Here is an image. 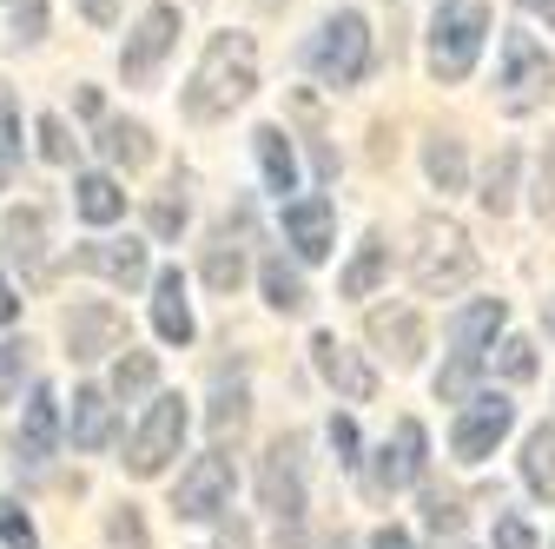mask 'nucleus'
Returning a JSON list of instances; mask_svg holds the SVG:
<instances>
[{
	"instance_id": "1",
	"label": "nucleus",
	"mask_w": 555,
	"mask_h": 549,
	"mask_svg": "<svg viewBox=\"0 0 555 549\" xmlns=\"http://www.w3.org/2000/svg\"><path fill=\"white\" fill-rule=\"evenodd\" d=\"M251 87H258L251 34H212L205 53H198V66H192V80H185V93H179V106H185V119L205 126V119H225L232 106H245Z\"/></svg>"
},
{
	"instance_id": "2",
	"label": "nucleus",
	"mask_w": 555,
	"mask_h": 549,
	"mask_svg": "<svg viewBox=\"0 0 555 549\" xmlns=\"http://www.w3.org/2000/svg\"><path fill=\"white\" fill-rule=\"evenodd\" d=\"M410 279L416 292H430V298H450L476 279V245L456 219L430 213V219H416V245H410Z\"/></svg>"
},
{
	"instance_id": "3",
	"label": "nucleus",
	"mask_w": 555,
	"mask_h": 549,
	"mask_svg": "<svg viewBox=\"0 0 555 549\" xmlns=\"http://www.w3.org/2000/svg\"><path fill=\"white\" fill-rule=\"evenodd\" d=\"M482 40H490V0H437V14H430V74L443 87L469 80Z\"/></svg>"
},
{
	"instance_id": "4",
	"label": "nucleus",
	"mask_w": 555,
	"mask_h": 549,
	"mask_svg": "<svg viewBox=\"0 0 555 549\" xmlns=\"http://www.w3.org/2000/svg\"><path fill=\"white\" fill-rule=\"evenodd\" d=\"M305 60H311V74L324 80V87H358L364 74H371V21L364 14H331L324 27H318V40L305 47Z\"/></svg>"
},
{
	"instance_id": "5",
	"label": "nucleus",
	"mask_w": 555,
	"mask_h": 549,
	"mask_svg": "<svg viewBox=\"0 0 555 549\" xmlns=\"http://www.w3.org/2000/svg\"><path fill=\"white\" fill-rule=\"evenodd\" d=\"M503 106L509 113H535L548 93H555V60H548V47L535 40V34H503Z\"/></svg>"
},
{
	"instance_id": "6",
	"label": "nucleus",
	"mask_w": 555,
	"mask_h": 549,
	"mask_svg": "<svg viewBox=\"0 0 555 549\" xmlns=\"http://www.w3.org/2000/svg\"><path fill=\"white\" fill-rule=\"evenodd\" d=\"M179 444H185V404H179V397H153L146 424H139V437L126 444L132 476H159V470L179 457Z\"/></svg>"
},
{
	"instance_id": "7",
	"label": "nucleus",
	"mask_w": 555,
	"mask_h": 549,
	"mask_svg": "<svg viewBox=\"0 0 555 549\" xmlns=\"http://www.w3.org/2000/svg\"><path fill=\"white\" fill-rule=\"evenodd\" d=\"M225 503H232V457H225V450H205V457L179 476L172 510L192 516V523H205V516H219Z\"/></svg>"
},
{
	"instance_id": "8",
	"label": "nucleus",
	"mask_w": 555,
	"mask_h": 549,
	"mask_svg": "<svg viewBox=\"0 0 555 549\" xmlns=\"http://www.w3.org/2000/svg\"><path fill=\"white\" fill-rule=\"evenodd\" d=\"M172 40H179V8H146V21H139V27L126 34L119 74H126L132 87H146V80L159 74V60L172 53Z\"/></svg>"
},
{
	"instance_id": "9",
	"label": "nucleus",
	"mask_w": 555,
	"mask_h": 549,
	"mask_svg": "<svg viewBox=\"0 0 555 549\" xmlns=\"http://www.w3.org/2000/svg\"><path fill=\"white\" fill-rule=\"evenodd\" d=\"M298 457H305V444H298V437H278V444L264 450V470H258L264 510H278V523H298V510H305V476H298Z\"/></svg>"
},
{
	"instance_id": "10",
	"label": "nucleus",
	"mask_w": 555,
	"mask_h": 549,
	"mask_svg": "<svg viewBox=\"0 0 555 549\" xmlns=\"http://www.w3.org/2000/svg\"><path fill=\"white\" fill-rule=\"evenodd\" d=\"M516 424V404L509 397H476L469 410H463V418H456V431H450V444H456V457L463 463H482V457H490L496 444H503V431Z\"/></svg>"
},
{
	"instance_id": "11",
	"label": "nucleus",
	"mask_w": 555,
	"mask_h": 549,
	"mask_svg": "<svg viewBox=\"0 0 555 549\" xmlns=\"http://www.w3.org/2000/svg\"><path fill=\"white\" fill-rule=\"evenodd\" d=\"M430 444H424V424H416V418H403L397 424V444H384L377 450V470H371V490L377 497H390V490H403V484H416V476H424V457Z\"/></svg>"
},
{
	"instance_id": "12",
	"label": "nucleus",
	"mask_w": 555,
	"mask_h": 549,
	"mask_svg": "<svg viewBox=\"0 0 555 549\" xmlns=\"http://www.w3.org/2000/svg\"><path fill=\"white\" fill-rule=\"evenodd\" d=\"M126 345V318L113 305H74L66 311V352L74 358H106Z\"/></svg>"
},
{
	"instance_id": "13",
	"label": "nucleus",
	"mask_w": 555,
	"mask_h": 549,
	"mask_svg": "<svg viewBox=\"0 0 555 549\" xmlns=\"http://www.w3.org/2000/svg\"><path fill=\"white\" fill-rule=\"evenodd\" d=\"M311 358H318V371H324V384H337V397L344 404H364L371 391H377V378H371V365L351 352V345H337L331 331H318L311 337Z\"/></svg>"
},
{
	"instance_id": "14",
	"label": "nucleus",
	"mask_w": 555,
	"mask_h": 549,
	"mask_svg": "<svg viewBox=\"0 0 555 549\" xmlns=\"http://www.w3.org/2000/svg\"><path fill=\"white\" fill-rule=\"evenodd\" d=\"M80 271H93V279H113V285H139L146 279V245L139 239H93L74 252Z\"/></svg>"
},
{
	"instance_id": "15",
	"label": "nucleus",
	"mask_w": 555,
	"mask_h": 549,
	"mask_svg": "<svg viewBox=\"0 0 555 549\" xmlns=\"http://www.w3.org/2000/svg\"><path fill=\"white\" fill-rule=\"evenodd\" d=\"M503 318H509V305H503V298H476V305H463V311H456V324H450L456 358L482 365V345H490V337L503 331Z\"/></svg>"
},
{
	"instance_id": "16",
	"label": "nucleus",
	"mask_w": 555,
	"mask_h": 549,
	"mask_svg": "<svg viewBox=\"0 0 555 549\" xmlns=\"http://www.w3.org/2000/svg\"><path fill=\"white\" fill-rule=\"evenodd\" d=\"M14 444H21L27 463H47V457H53V444H60V397H53L47 384L27 397V418H21V437H14Z\"/></svg>"
},
{
	"instance_id": "17",
	"label": "nucleus",
	"mask_w": 555,
	"mask_h": 549,
	"mask_svg": "<svg viewBox=\"0 0 555 549\" xmlns=\"http://www.w3.org/2000/svg\"><path fill=\"white\" fill-rule=\"evenodd\" d=\"M285 239L298 245V258H324L331 252V199H292L285 205Z\"/></svg>"
},
{
	"instance_id": "18",
	"label": "nucleus",
	"mask_w": 555,
	"mask_h": 549,
	"mask_svg": "<svg viewBox=\"0 0 555 549\" xmlns=\"http://www.w3.org/2000/svg\"><path fill=\"white\" fill-rule=\"evenodd\" d=\"M251 153H258V173H264V186L285 199V192H298V153H292V140H285V126H258L251 132Z\"/></svg>"
},
{
	"instance_id": "19",
	"label": "nucleus",
	"mask_w": 555,
	"mask_h": 549,
	"mask_svg": "<svg viewBox=\"0 0 555 549\" xmlns=\"http://www.w3.org/2000/svg\"><path fill=\"white\" fill-rule=\"evenodd\" d=\"M153 324L166 345H192V305H185V279L179 271H159V285H153Z\"/></svg>"
},
{
	"instance_id": "20",
	"label": "nucleus",
	"mask_w": 555,
	"mask_h": 549,
	"mask_svg": "<svg viewBox=\"0 0 555 549\" xmlns=\"http://www.w3.org/2000/svg\"><path fill=\"white\" fill-rule=\"evenodd\" d=\"M371 337L377 345H390L397 365H416V352H424V324H416L410 305H390V311H371Z\"/></svg>"
},
{
	"instance_id": "21",
	"label": "nucleus",
	"mask_w": 555,
	"mask_h": 549,
	"mask_svg": "<svg viewBox=\"0 0 555 549\" xmlns=\"http://www.w3.org/2000/svg\"><path fill=\"white\" fill-rule=\"evenodd\" d=\"M100 153L113 159V166H146L153 159V132L139 126V119H100Z\"/></svg>"
},
{
	"instance_id": "22",
	"label": "nucleus",
	"mask_w": 555,
	"mask_h": 549,
	"mask_svg": "<svg viewBox=\"0 0 555 549\" xmlns=\"http://www.w3.org/2000/svg\"><path fill=\"white\" fill-rule=\"evenodd\" d=\"M74 444L106 450L113 444V397L106 391H74Z\"/></svg>"
},
{
	"instance_id": "23",
	"label": "nucleus",
	"mask_w": 555,
	"mask_h": 549,
	"mask_svg": "<svg viewBox=\"0 0 555 549\" xmlns=\"http://www.w3.org/2000/svg\"><path fill=\"white\" fill-rule=\"evenodd\" d=\"M74 199H80V219H87V226H113V219L126 213V192H119V179H106V173H80V179H74Z\"/></svg>"
},
{
	"instance_id": "24",
	"label": "nucleus",
	"mask_w": 555,
	"mask_h": 549,
	"mask_svg": "<svg viewBox=\"0 0 555 549\" xmlns=\"http://www.w3.org/2000/svg\"><path fill=\"white\" fill-rule=\"evenodd\" d=\"M384 265H390V245H384V239L371 232V239L358 245V258L344 265V279H337V292H344V298H371V285L384 279Z\"/></svg>"
},
{
	"instance_id": "25",
	"label": "nucleus",
	"mask_w": 555,
	"mask_h": 549,
	"mask_svg": "<svg viewBox=\"0 0 555 549\" xmlns=\"http://www.w3.org/2000/svg\"><path fill=\"white\" fill-rule=\"evenodd\" d=\"M258 279H264V305H271V311H285V318H298V311L311 305L305 279H298V271H292L285 258H264V271H258Z\"/></svg>"
},
{
	"instance_id": "26",
	"label": "nucleus",
	"mask_w": 555,
	"mask_h": 549,
	"mask_svg": "<svg viewBox=\"0 0 555 549\" xmlns=\"http://www.w3.org/2000/svg\"><path fill=\"white\" fill-rule=\"evenodd\" d=\"M424 173L443 186V192H463L469 186V159H463V140H450V132H437V140L424 146Z\"/></svg>"
},
{
	"instance_id": "27",
	"label": "nucleus",
	"mask_w": 555,
	"mask_h": 549,
	"mask_svg": "<svg viewBox=\"0 0 555 549\" xmlns=\"http://www.w3.org/2000/svg\"><path fill=\"white\" fill-rule=\"evenodd\" d=\"M516 166H522V153L516 146H503L496 159H490V173H482V213H509V205H516Z\"/></svg>"
},
{
	"instance_id": "28",
	"label": "nucleus",
	"mask_w": 555,
	"mask_h": 549,
	"mask_svg": "<svg viewBox=\"0 0 555 549\" xmlns=\"http://www.w3.org/2000/svg\"><path fill=\"white\" fill-rule=\"evenodd\" d=\"M522 484L555 503V431H535L529 437V450H522Z\"/></svg>"
},
{
	"instance_id": "29",
	"label": "nucleus",
	"mask_w": 555,
	"mask_h": 549,
	"mask_svg": "<svg viewBox=\"0 0 555 549\" xmlns=\"http://www.w3.org/2000/svg\"><path fill=\"white\" fill-rule=\"evenodd\" d=\"M159 384V365H153V352H126L119 365H113V391L119 397H146Z\"/></svg>"
},
{
	"instance_id": "30",
	"label": "nucleus",
	"mask_w": 555,
	"mask_h": 549,
	"mask_svg": "<svg viewBox=\"0 0 555 549\" xmlns=\"http://www.w3.org/2000/svg\"><path fill=\"white\" fill-rule=\"evenodd\" d=\"M14 159H21V113H14V93L0 87V186L14 179Z\"/></svg>"
},
{
	"instance_id": "31",
	"label": "nucleus",
	"mask_w": 555,
	"mask_h": 549,
	"mask_svg": "<svg viewBox=\"0 0 555 549\" xmlns=\"http://www.w3.org/2000/svg\"><path fill=\"white\" fill-rule=\"evenodd\" d=\"M238 279H245L238 245H212V252H205V285H212V292H238Z\"/></svg>"
},
{
	"instance_id": "32",
	"label": "nucleus",
	"mask_w": 555,
	"mask_h": 549,
	"mask_svg": "<svg viewBox=\"0 0 555 549\" xmlns=\"http://www.w3.org/2000/svg\"><path fill=\"white\" fill-rule=\"evenodd\" d=\"M245 418H251L245 384H232V391H219V397H212V431H219V437H225V431L238 437V431H245Z\"/></svg>"
},
{
	"instance_id": "33",
	"label": "nucleus",
	"mask_w": 555,
	"mask_h": 549,
	"mask_svg": "<svg viewBox=\"0 0 555 549\" xmlns=\"http://www.w3.org/2000/svg\"><path fill=\"white\" fill-rule=\"evenodd\" d=\"M40 232H47V219L34 213V205H27V213H14L8 219V252L14 258H40Z\"/></svg>"
},
{
	"instance_id": "34",
	"label": "nucleus",
	"mask_w": 555,
	"mask_h": 549,
	"mask_svg": "<svg viewBox=\"0 0 555 549\" xmlns=\"http://www.w3.org/2000/svg\"><path fill=\"white\" fill-rule=\"evenodd\" d=\"M146 226H153L159 239H172V232L185 226V192H179V186H166V192L153 199V213H146Z\"/></svg>"
},
{
	"instance_id": "35",
	"label": "nucleus",
	"mask_w": 555,
	"mask_h": 549,
	"mask_svg": "<svg viewBox=\"0 0 555 549\" xmlns=\"http://www.w3.org/2000/svg\"><path fill=\"white\" fill-rule=\"evenodd\" d=\"M496 371L503 378H535V345H529V337H503V345H496Z\"/></svg>"
},
{
	"instance_id": "36",
	"label": "nucleus",
	"mask_w": 555,
	"mask_h": 549,
	"mask_svg": "<svg viewBox=\"0 0 555 549\" xmlns=\"http://www.w3.org/2000/svg\"><path fill=\"white\" fill-rule=\"evenodd\" d=\"M34 140H40V159H53V166H60V159H74V140H66V126H60L53 113L34 119Z\"/></svg>"
},
{
	"instance_id": "37",
	"label": "nucleus",
	"mask_w": 555,
	"mask_h": 549,
	"mask_svg": "<svg viewBox=\"0 0 555 549\" xmlns=\"http://www.w3.org/2000/svg\"><path fill=\"white\" fill-rule=\"evenodd\" d=\"M21 378H27V345H0V404L21 397Z\"/></svg>"
},
{
	"instance_id": "38",
	"label": "nucleus",
	"mask_w": 555,
	"mask_h": 549,
	"mask_svg": "<svg viewBox=\"0 0 555 549\" xmlns=\"http://www.w3.org/2000/svg\"><path fill=\"white\" fill-rule=\"evenodd\" d=\"M0 542H8V549H34V523H27L21 503H0Z\"/></svg>"
},
{
	"instance_id": "39",
	"label": "nucleus",
	"mask_w": 555,
	"mask_h": 549,
	"mask_svg": "<svg viewBox=\"0 0 555 549\" xmlns=\"http://www.w3.org/2000/svg\"><path fill=\"white\" fill-rule=\"evenodd\" d=\"M106 536H113V549H146V523H139V510H113Z\"/></svg>"
},
{
	"instance_id": "40",
	"label": "nucleus",
	"mask_w": 555,
	"mask_h": 549,
	"mask_svg": "<svg viewBox=\"0 0 555 549\" xmlns=\"http://www.w3.org/2000/svg\"><path fill=\"white\" fill-rule=\"evenodd\" d=\"M535 213H542V219H555V140H548V153H542V179H535Z\"/></svg>"
},
{
	"instance_id": "41",
	"label": "nucleus",
	"mask_w": 555,
	"mask_h": 549,
	"mask_svg": "<svg viewBox=\"0 0 555 549\" xmlns=\"http://www.w3.org/2000/svg\"><path fill=\"white\" fill-rule=\"evenodd\" d=\"M496 549H535V529L522 516H496Z\"/></svg>"
},
{
	"instance_id": "42",
	"label": "nucleus",
	"mask_w": 555,
	"mask_h": 549,
	"mask_svg": "<svg viewBox=\"0 0 555 549\" xmlns=\"http://www.w3.org/2000/svg\"><path fill=\"white\" fill-rule=\"evenodd\" d=\"M331 450H337V463H358V424L351 418H331Z\"/></svg>"
},
{
	"instance_id": "43",
	"label": "nucleus",
	"mask_w": 555,
	"mask_h": 549,
	"mask_svg": "<svg viewBox=\"0 0 555 549\" xmlns=\"http://www.w3.org/2000/svg\"><path fill=\"white\" fill-rule=\"evenodd\" d=\"M424 516H430V529H437V536H443V529H456V523H463V510H456V503H450V497H430V503H424Z\"/></svg>"
},
{
	"instance_id": "44",
	"label": "nucleus",
	"mask_w": 555,
	"mask_h": 549,
	"mask_svg": "<svg viewBox=\"0 0 555 549\" xmlns=\"http://www.w3.org/2000/svg\"><path fill=\"white\" fill-rule=\"evenodd\" d=\"M80 14H87L93 27H113V14H119V0H80Z\"/></svg>"
},
{
	"instance_id": "45",
	"label": "nucleus",
	"mask_w": 555,
	"mask_h": 549,
	"mask_svg": "<svg viewBox=\"0 0 555 549\" xmlns=\"http://www.w3.org/2000/svg\"><path fill=\"white\" fill-rule=\"evenodd\" d=\"M219 549H251V536H245V523H219Z\"/></svg>"
},
{
	"instance_id": "46",
	"label": "nucleus",
	"mask_w": 555,
	"mask_h": 549,
	"mask_svg": "<svg viewBox=\"0 0 555 549\" xmlns=\"http://www.w3.org/2000/svg\"><path fill=\"white\" fill-rule=\"evenodd\" d=\"M14 318H21V298H14L8 279H0V324H14Z\"/></svg>"
},
{
	"instance_id": "47",
	"label": "nucleus",
	"mask_w": 555,
	"mask_h": 549,
	"mask_svg": "<svg viewBox=\"0 0 555 549\" xmlns=\"http://www.w3.org/2000/svg\"><path fill=\"white\" fill-rule=\"evenodd\" d=\"M371 549H416V542H410L403 529H377V536H371Z\"/></svg>"
},
{
	"instance_id": "48",
	"label": "nucleus",
	"mask_w": 555,
	"mask_h": 549,
	"mask_svg": "<svg viewBox=\"0 0 555 549\" xmlns=\"http://www.w3.org/2000/svg\"><path fill=\"white\" fill-rule=\"evenodd\" d=\"M74 106H80L87 119H100V87H80V93H74Z\"/></svg>"
},
{
	"instance_id": "49",
	"label": "nucleus",
	"mask_w": 555,
	"mask_h": 549,
	"mask_svg": "<svg viewBox=\"0 0 555 549\" xmlns=\"http://www.w3.org/2000/svg\"><path fill=\"white\" fill-rule=\"evenodd\" d=\"M529 8H535V14H542L548 27H555V0H529Z\"/></svg>"
},
{
	"instance_id": "50",
	"label": "nucleus",
	"mask_w": 555,
	"mask_h": 549,
	"mask_svg": "<svg viewBox=\"0 0 555 549\" xmlns=\"http://www.w3.org/2000/svg\"><path fill=\"white\" fill-rule=\"evenodd\" d=\"M542 318H548V337H555V298H548V311H542Z\"/></svg>"
},
{
	"instance_id": "51",
	"label": "nucleus",
	"mask_w": 555,
	"mask_h": 549,
	"mask_svg": "<svg viewBox=\"0 0 555 549\" xmlns=\"http://www.w3.org/2000/svg\"><path fill=\"white\" fill-rule=\"evenodd\" d=\"M324 549H351V542H344V536H331V542H324Z\"/></svg>"
},
{
	"instance_id": "52",
	"label": "nucleus",
	"mask_w": 555,
	"mask_h": 549,
	"mask_svg": "<svg viewBox=\"0 0 555 549\" xmlns=\"http://www.w3.org/2000/svg\"><path fill=\"white\" fill-rule=\"evenodd\" d=\"M258 8H285V0H258Z\"/></svg>"
}]
</instances>
